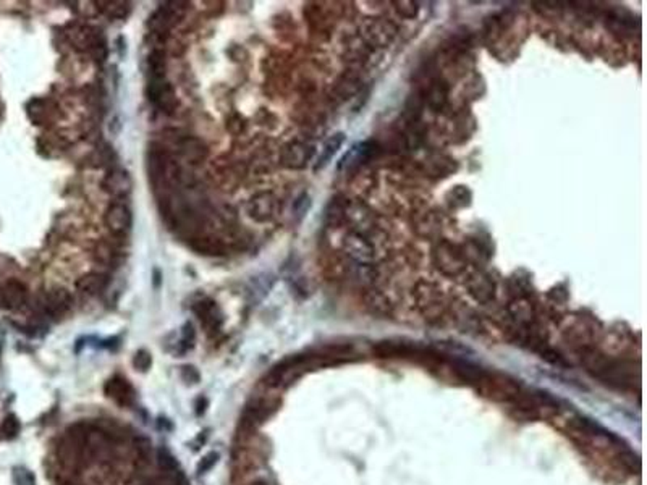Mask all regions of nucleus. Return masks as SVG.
Instances as JSON below:
<instances>
[{"mask_svg":"<svg viewBox=\"0 0 647 485\" xmlns=\"http://www.w3.org/2000/svg\"><path fill=\"white\" fill-rule=\"evenodd\" d=\"M477 390H481L482 397L499 403H513L515 399L523 393L518 383L513 380L505 379V377H492L482 375L476 379Z\"/></svg>","mask_w":647,"mask_h":485,"instance_id":"1","label":"nucleus"},{"mask_svg":"<svg viewBox=\"0 0 647 485\" xmlns=\"http://www.w3.org/2000/svg\"><path fill=\"white\" fill-rule=\"evenodd\" d=\"M148 99L153 103L161 112L172 114L177 110L178 99L173 86L165 80H151L148 84Z\"/></svg>","mask_w":647,"mask_h":485,"instance_id":"2","label":"nucleus"},{"mask_svg":"<svg viewBox=\"0 0 647 485\" xmlns=\"http://www.w3.org/2000/svg\"><path fill=\"white\" fill-rule=\"evenodd\" d=\"M73 306V298L66 290L55 288L46 291L39 301L41 311L52 319H60L70 312Z\"/></svg>","mask_w":647,"mask_h":485,"instance_id":"3","label":"nucleus"},{"mask_svg":"<svg viewBox=\"0 0 647 485\" xmlns=\"http://www.w3.org/2000/svg\"><path fill=\"white\" fill-rule=\"evenodd\" d=\"M194 314L198 315L201 325L204 327L207 335H217L222 330L223 317L217 303L212 300H201L193 306Z\"/></svg>","mask_w":647,"mask_h":485,"instance_id":"4","label":"nucleus"},{"mask_svg":"<svg viewBox=\"0 0 647 485\" xmlns=\"http://www.w3.org/2000/svg\"><path fill=\"white\" fill-rule=\"evenodd\" d=\"M105 225L114 235H127L133 227V214L123 202H112L105 211Z\"/></svg>","mask_w":647,"mask_h":485,"instance_id":"5","label":"nucleus"},{"mask_svg":"<svg viewBox=\"0 0 647 485\" xmlns=\"http://www.w3.org/2000/svg\"><path fill=\"white\" fill-rule=\"evenodd\" d=\"M277 212V199L271 193H257L247 202V214L256 222H269Z\"/></svg>","mask_w":647,"mask_h":485,"instance_id":"6","label":"nucleus"},{"mask_svg":"<svg viewBox=\"0 0 647 485\" xmlns=\"http://www.w3.org/2000/svg\"><path fill=\"white\" fill-rule=\"evenodd\" d=\"M103 188L105 193L117 197V199H122V197H125L132 193V188H133L132 177H129L128 172L122 170V168H112V170L105 175V178L103 182Z\"/></svg>","mask_w":647,"mask_h":485,"instance_id":"7","label":"nucleus"},{"mask_svg":"<svg viewBox=\"0 0 647 485\" xmlns=\"http://www.w3.org/2000/svg\"><path fill=\"white\" fill-rule=\"evenodd\" d=\"M104 392L107 395V398H110L112 402L123 406V408H125V406H132L134 402V390L132 383L120 375H115L107 380Z\"/></svg>","mask_w":647,"mask_h":485,"instance_id":"8","label":"nucleus"},{"mask_svg":"<svg viewBox=\"0 0 647 485\" xmlns=\"http://www.w3.org/2000/svg\"><path fill=\"white\" fill-rule=\"evenodd\" d=\"M178 152L182 154V157L191 165H199V163L204 162L209 156V149L204 141H201L199 138H183L178 143Z\"/></svg>","mask_w":647,"mask_h":485,"instance_id":"9","label":"nucleus"},{"mask_svg":"<svg viewBox=\"0 0 647 485\" xmlns=\"http://www.w3.org/2000/svg\"><path fill=\"white\" fill-rule=\"evenodd\" d=\"M275 404L267 402V399H255L251 404L246 406L243 413V422L250 427H257L274 413Z\"/></svg>","mask_w":647,"mask_h":485,"instance_id":"10","label":"nucleus"},{"mask_svg":"<svg viewBox=\"0 0 647 485\" xmlns=\"http://www.w3.org/2000/svg\"><path fill=\"white\" fill-rule=\"evenodd\" d=\"M309 156H311V149H309L306 144L290 143L284 148L282 162L284 165L288 168H301L306 165Z\"/></svg>","mask_w":647,"mask_h":485,"instance_id":"11","label":"nucleus"},{"mask_svg":"<svg viewBox=\"0 0 647 485\" xmlns=\"http://www.w3.org/2000/svg\"><path fill=\"white\" fill-rule=\"evenodd\" d=\"M178 7H161L157 12L149 18V28L154 33H167L170 28L178 21Z\"/></svg>","mask_w":647,"mask_h":485,"instance_id":"12","label":"nucleus"},{"mask_svg":"<svg viewBox=\"0 0 647 485\" xmlns=\"http://www.w3.org/2000/svg\"><path fill=\"white\" fill-rule=\"evenodd\" d=\"M4 291V301L5 309H18L26 303V288L23 284H20L18 280H8L7 284L2 286Z\"/></svg>","mask_w":647,"mask_h":485,"instance_id":"13","label":"nucleus"},{"mask_svg":"<svg viewBox=\"0 0 647 485\" xmlns=\"http://www.w3.org/2000/svg\"><path fill=\"white\" fill-rule=\"evenodd\" d=\"M107 285H109V279H107L104 274L98 272L83 275V277L76 281L78 291H81L83 295L88 296L99 295V293H103L107 288Z\"/></svg>","mask_w":647,"mask_h":485,"instance_id":"14","label":"nucleus"},{"mask_svg":"<svg viewBox=\"0 0 647 485\" xmlns=\"http://www.w3.org/2000/svg\"><path fill=\"white\" fill-rule=\"evenodd\" d=\"M343 143H345V134L343 133H337V134H334V136H330L327 141H325L322 146V151H320V154L317 157L314 170H320V168L327 167L329 162L334 159V156L339 152Z\"/></svg>","mask_w":647,"mask_h":485,"instance_id":"15","label":"nucleus"},{"mask_svg":"<svg viewBox=\"0 0 647 485\" xmlns=\"http://www.w3.org/2000/svg\"><path fill=\"white\" fill-rule=\"evenodd\" d=\"M157 461H159L161 469L164 471L167 476H170L173 481H177V482L183 481L182 469H180L178 461L175 460V456H173L170 451L161 448L159 451H157Z\"/></svg>","mask_w":647,"mask_h":485,"instance_id":"16","label":"nucleus"},{"mask_svg":"<svg viewBox=\"0 0 647 485\" xmlns=\"http://www.w3.org/2000/svg\"><path fill=\"white\" fill-rule=\"evenodd\" d=\"M165 54L162 50H153L148 57V73L151 80H164L165 78Z\"/></svg>","mask_w":647,"mask_h":485,"instance_id":"17","label":"nucleus"},{"mask_svg":"<svg viewBox=\"0 0 647 485\" xmlns=\"http://www.w3.org/2000/svg\"><path fill=\"white\" fill-rule=\"evenodd\" d=\"M191 247L198 252V255L204 256H223V246L221 242L212 238H196L191 241Z\"/></svg>","mask_w":647,"mask_h":485,"instance_id":"18","label":"nucleus"},{"mask_svg":"<svg viewBox=\"0 0 647 485\" xmlns=\"http://www.w3.org/2000/svg\"><path fill=\"white\" fill-rule=\"evenodd\" d=\"M371 149H373V146H371L369 143H361V144H356L354 146L353 149H350L346 152V156L343 157V159L340 160V165L339 168H345V167H351L354 165V163H359V162H363L366 157L369 156V152Z\"/></svg>","mask_w":647,"mask_h":485,"instance_id":"19","label":"nucleus"},{"mask_svg":"<svg viewBox=\"0 0 647 485\" xmlns=\"http://www.w3.org/2000/svg\"><path fill=\"white\" fill-rule=\"evenodd\" d=\"M20 428H21V426H20L18 417H16L15 414L5 416L2 424H0V437L5 440H12L18 436Z\"/></svg>","mask_w":647,"mask_h":485,"instance_id":"20","label":"nucleus"},{"mask_svg":"<svg viewBox=\"0 0 647 485\" xmlns=\"http://www.w3.org/2000/svg\"><path fill=\"white\" fill-rule=\"evenodd\" d=\"M194 340H196V334H194L193 325H191L190 322L185 324L182 329V338H180V343H178V345L182 346V351H187V349L193 348Z\"/></svg>","mask_w":647,"mask_h":485,"instance_id":"21","label":"nucleus"},{"mask_svg":"<svg viewBox=\"0 0 647 485\" xmlns=\"http://www.w3.org/2000/svg\"><path fill=\"white\" fill-rule=\"evenodd\" d=\"M133 364L136 370L146 372L151 368V364H153V356H151V353L146 351V349H139V351L134 354Z\"/></svg>","mask_w":647,"mask_h":485,"instance_id":"22","label":"nucleus"},{"mask_svg":"<svg viewBox=\"0 0 647 485\" xmlns=\"http://www.w3.org/2000/svg\"><path fill=\"white\" fill-rule=\"evenodd\" d=\"M309 207H311V197H309L308 194H303V196L298 197V199L295 201V204H293L295 217L298 220H301L308 214Z\"/></svg>","mask_w":647,"mask_h":485,"instance_id":"23","label":"nucleus"},{"mask_svg":"<svg viewBox=\"0 0 647 485\" xmlns=\"http://www.w3.org/2000/svg\"><path fill=\"white\" fill-rule=\"evenodd\" d=\"M217 461H218L217 451H211V453H207L206 456H202V460L199 461V464H198V472L199 474L209 472L212 467L217 464Z\"/></svg>","mask_w":647,"mask_h":485,"instance_id":"24","label":"nucleus"},{"mask_svg":"<svg viewBox=\"0 0 647 485\" xmlns=\"http://www.w3.org/2000/svg\"><path fill=\"white\" fill-rule=\"evenodd\" d=\"M13 479H15L16 485H35L36 484L35 476H33L30 471L23 469V467H18V469H15Z\"/></svg>","mask_w":647,"mask_h":485,"instance_id":"25","label":"nucleus"},{"mask_svg":"<svg viewBox=\"0 0 647 485\" xmlns=\"http://www.w3.org/2000/svg\"><path fill=\"white\" fill-rule=\"evenodd\" d=\"M125 7H127V4H123V2H114V4H109V8H107V13H109V16H112V18H123V16H125Z\"/></svg>","mask_w":647,"mask_h":485,"instance_id":"26","label":"nucleus"},{"mask_svg":"<svg viewBox=\"0 0 647 485\" xmlns=\"http://www.w3.org/2000/svg\"><path fill=\"white\" fill-rule=\"evenodd\" d=\"M182 377L185 380H188L191 383H196L199 380V374H198V370H196L194 368H191V366H185L183 370H182Z\"/></svg>","mask_w":647,"mask_h":485,"instance_id":"27","label":"nucleus"},{"mask_svg":"<svg viewBox=\"0 0 647 485\" xmlns=\"http://www.w3.org/2000/svg\"><path fill=\"white\" fill-rule=\"evenodd\" d=\"M0 309H5V301H4V291H2V286H0Z\"/></svg>","mask_w":647,"mask_h":485,"instance_id":"28","label":"nucleus"},{"mask_svg":"<svg viewBox=\"0 0 647 485\" xmlns=\"http://www.w3.org/2000/svg\"><path fill=\"white\" fill-rule=\"evenodd\" d=\"M250 485H269L266 481H255V482H251Z\"/></svg>","mask_w":647,"mask_h":485,"instance_id":"29","label":"nucleus"}]
</instances>
